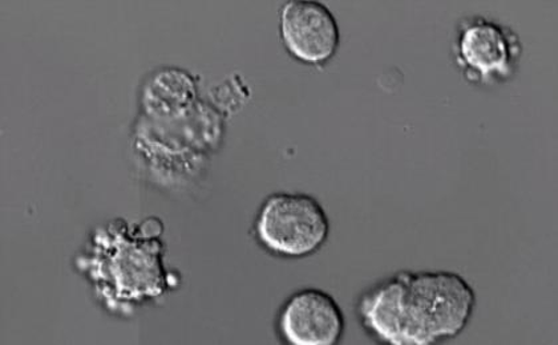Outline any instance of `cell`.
I'll return each instance as SVG.
<instances>
[{
    "instance_id": "cell-1",
    "label": "cell",
    "mask_w": 558,
    "mask_h": 345,
    "mask_svg": "<svg viewBox=\"0 0 558 345\" xmlns=\"http://www.w3.org/2000/svg\"><path fill=\"white\" fill-rule=\"evenodd\" d=\"M163 232L156 215L113 218L90 230L72 266L107 313L131 318L178 288L180 276L166 263Z\"/></svg>"
},
{
    "instance_id": "cell-4",
    "label": "cell",
    "mask_w": 558,
    "mask_h": 345,
    "mask_svg": "<svg viewBox=\"0 0 558 345\" xmlns=\"http://www.w3.org/2000/svg\"><path fill=\"white\" fill-rule=\"evenodd\" d=\"M253 230L257 244L271 256L303 259L326 245L330 221L317 198L279 192L260 204Z\"/></svg>"
},
{
    "instance_id": "cell-5",
    "label": "cell",
    "mask_w": 558,
    "mask_h": 345,
    "mask_svg": "<svg viewBox=\"0 0 558 345\" xmlns=\"http://www.w3.org/2000/svg\"><path fill=\"white\" fill-rule=\"evenodd\" d=\"M523 52L520 36L511 27L484 16L462 21L452 47L460 74L473 86L483 87L512 81Z\"/></svg>"
},
{
    "instance_id": "cell-3",
    "label": "cell",
    "mask_w": 558,
    "mask_h": 345,
    "mask_svg": "<svg viewBox=\"0 0 558 345\" xmlns=\"http://www.w3.org/2000/svg\"><path fill=\"white\" fill-rule=\"evenodd\" d=\"M226 135V120L199 90L138 100L131 148L142 171L162 186L198 177Z\"/></svg>"
},
{
    "instance_id": "cell-2",
    "label": "cell",
    "mask_w": 558,
    "mask_h": 345,
    "mask_svg": "<svg viewBox=\"0 0 558 345\" xmlns=\"http://www.w3.org/2000/svg\"><path fill=\"white\" fill-rule=\"evenodd\" d=\"M475 307V289L457 272L400 271L363 293L356 313L375 342L436 345L462 335Z\"/></svg>"
},
{
    "instance_id": "cell-7",
    "label": "cell",
    "mask_w": 558,
    "mask_h": 345,
    "mask_svg": "<svg viewBox=\"0 0 558 345\" xmlns=\"http://www.w3.org/2000/svg\"><path fill=\"white\" fill-rule=\"evenodd\" d=\"M344 330L342 308L320 288H302L291 294L277 313V335L289 345H337Z\"/></svg>"
},
{
    "instance_id": "cell-6",
    "label": "cell",
    "mask_w": 558,
    "mask_h": 345,
    "mask_svg": "<svg viewBox=\"0 0 558 345\" xmlns=\"http://www.w3.org/2000/svg\"><path fill=\"white\" fill-rule=\"evenodd\" d=\"M279 38L296 62L324 66L341 46V29L324 3L290 0L279 12Z\"/></svg>"
}]
</instances>
